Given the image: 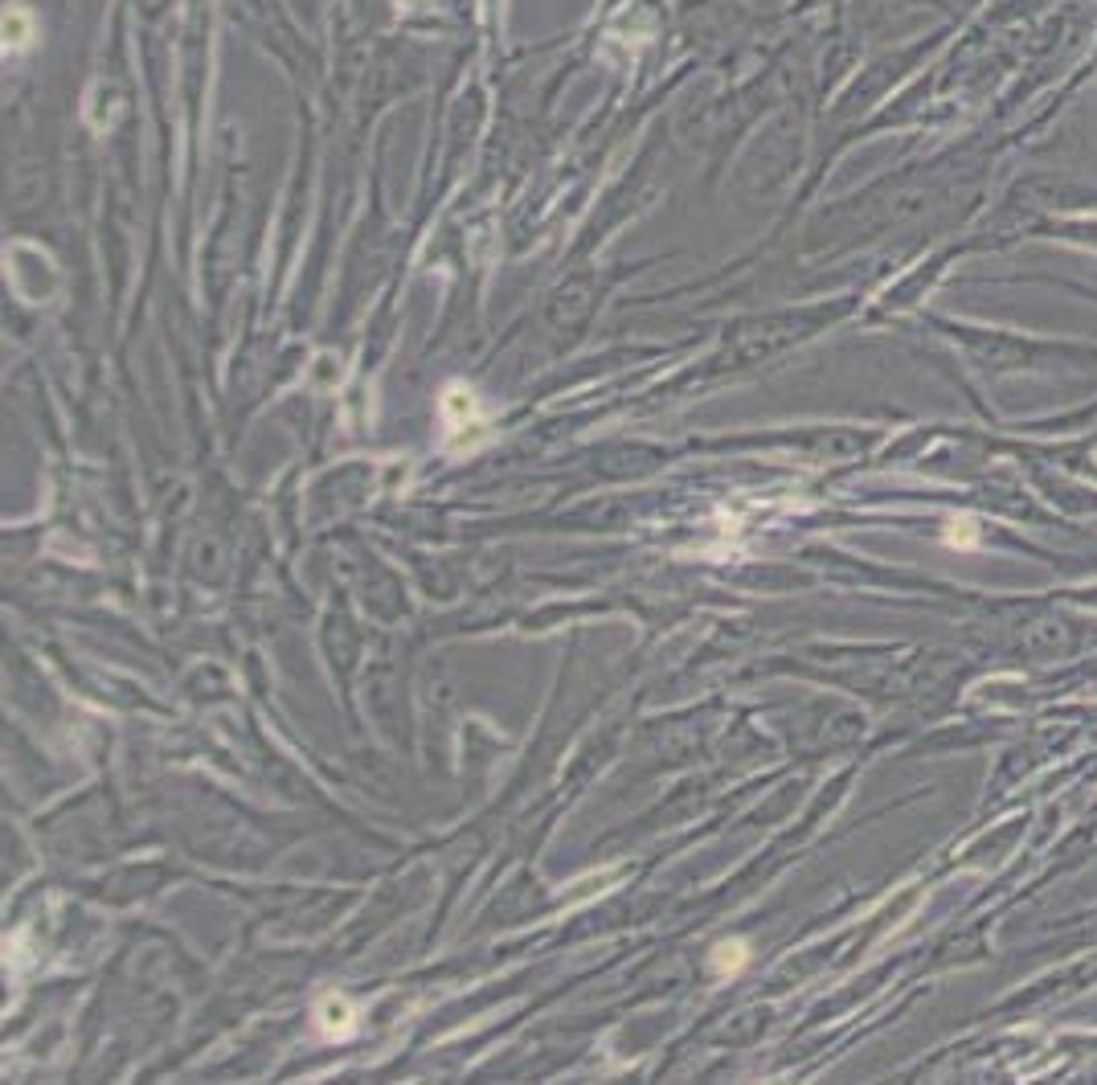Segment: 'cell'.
Segmentation results:
<instances>
[{
  "instance_id": "1",
  "label": "cell",
  "mask_w": 1097,
  "mask_h": 1085,
  "mask_svg": "<svg viewBox=\"0 0 1097 1085\" xmlns=\"http://www.w3.org/2000/svg\"><path fill=\"white\" fill-rule=\"evenodd\" d=\"M443 422H447V434H451V447L455 451H471L488 439V418L479 410L475 394L467 385H447L443 389Z\"/></svg>"
},
{
  "instance_id": "2",
  "label": "cell",
  "mask_w": 1097,
  "mask_h": 1085,
  "mask_svg": "<svg viewBox=\"0 0 1097 1085\" xmlns=\"http://www.w3.org/2000/svg\"><path fill=\"white\" fill-rule=\"evenodd\" d=\"M316 1024L324 1036H348L357 1028V1016H353V1004L344 995H324L320 1008H316Z\"/></svg>"
},
{
  "instance_id": "3",
  "label": "cell",
  "mask_w": 1097,
  "mask_h": 1085,
  "mask_svg": "<svg viewBox=\"0 0 1097 1085\" xmlns=\"http://www.w3.org/2000/svg\"><path fill=\"white\" fill-rule=\"evenodd\" d=\"M33 33H37V25H33L29 9H25V5H9V9H5V50L21 54L29 41H33Z\"/></svg>"
},
{
  "instance_id": "4",
  "label": "cell",
  "mask_w": 1097,
  "mask_h": 1085,
  "mask_svg": "<svg viewBox=\"0 0 1097 1085\" xmlns=\"http://www.w3.org/2000/svg\"><path fill=\"white\" fill-rule=\"evenodd\" d=\"M745 963H750V946L745 942H721V946H713V971L717 975H737Z\"/></svg>"
},
{
  "instance_id": "5",
  "label": "cell",
  "mask_w": 1097,
  "mask_h": 1085,
  "mask_svg": "<svg viewBox=\"0 0 1097 1085\" xmlns=\"http://www.w3.org/2000/svg\"><path fill=\"white\" fill-rule=\"evenodd\" d=\"M950 545H962V549H975L979 545V529L971 525V520H954V529L946 533Z\"/></svg>"
}]
</instances>
